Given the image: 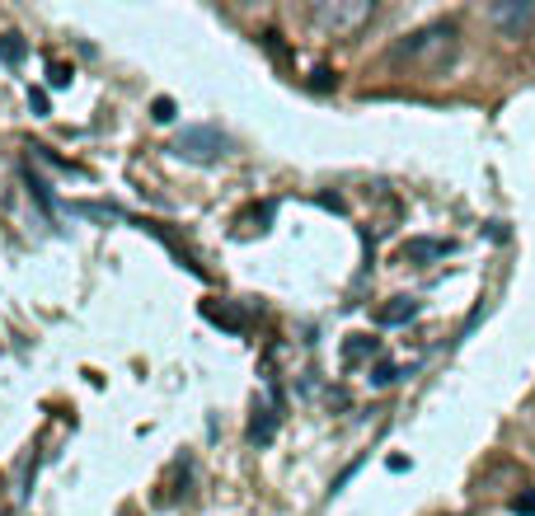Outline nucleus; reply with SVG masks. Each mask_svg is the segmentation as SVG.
I'll return each mask as SVG.
<instances>
[{
	"mask_svg": "<svg viewBox=\"0 0 535 516\" xmlns=\"http://www.w3.org/2000/svg\"><path fill=\"white\" fill-rule=\"evenodd\" d=\"M169 151L179 155V160H188V165H212V160H221L230 151V141L216 127H184L179 137L169 141Z\"/></svg>",
	"mask_w": 535,
	"mask_h": 516,
	"instance_id": "1",
	"label": "nucleus"
},
{
	"mask_svg": "<svg viewBox=\"0 0 535 516\" xmlns=\"http://www.w3.org/2000/svg\"><path fill=\"white\" fill-rule=\"evenodd\" d=\"M451 52H456V29L437 24V29H423V33H413L409 43H399L395 57H423L428 66H442V61H451Z\"/></svg>",
	"mask_w": 535,
	"mask_h": 516,
	"instance_id": "2",
	"label": "nucleus"
},
{
	"mask_svg": "<svg viewBox=\"0 0 535 516\" xmlns=\"http://www.w3.org/2000/svg\"><path fill=\"white\" fill-rule=\"evenodd\" d=\"M367 19H371V0H324V5H315V24H324L334 33L362 29Z\"/></svg>",
	"mask_w": 535,
	"mask_h": 516,
	"instance_id": "3",
	"label": "nucleus"
},
{
	"mask_svg": "<svg viewBox=\"0 0 535 516\" xmlns=\"http://www.w3.org/2000/svg\"><path fill=\"white\" fill-rule=\"evenodd\" d=\"M489 24L521 38V33L535 24V5H489Z\"/></svg>",
	"mask_w": 535,
	"mask_h": 516,
	"instance_id": "4",
	"label": "nucleus"
},
{
	"mask_svg": "<svg viewBox=\"0 0 535 516\" xmlns=\"http://www.w3.org/2000/svg\"><path fill=\"white\" fill-rule=\"evenodd\" d=\"M413 315H418V301H409V296H395L390 305H381V315H376V319H381L385 329H395V324H409Z\"/></svg>",
	"mask_w": 535,
	"mask_h": 516,
	"instance_id": "5",
	"label": "nucleus"
},
{
	"mask_svg": "<svg viewBox=\"0 0 535 516\" xmlns=\"http://www.w3.org/2000/svg\"><path fill=\"white\" fill-rule=\"evenodd\" d=\"M273 432H277V413L273 409H259V413H254V423H249V441H254V446H268V441H273Z\"/></svg>",
	"mask_w": 535,
	"mask_h": 516,
	"instance_id": "6",
	"label": "nucleus"
},
{
	"mask_svg": "<svg viewBox=\"0 0 535 516\" xmlns=\"http://www.w3.org/2000/svg\"><path fill=\"white\" fill-rule=\"evenodd\" d=\"M367 357H376V338L357 334V338H348V343H343V362H348V366L367 362Z\"/></svg>",
	"mask_w": 535,
	"mask_h": 516,
	"instance_id": "7",
	"label": "nucleus"
},
{
	"mask_svg": "<svg viewBox=\"0 0 535 516\" xmlns=\"http://www.w3.org/2000/svg\"><path fill=\"white\" fill-rule=\"evenodd\" d=\"M24 57H29V43H24L19 33H0V61H5V66H19Z\"/></svg>",
	"mask_w": 535,
	"mask_h": 516,
	"instance_id": "8",
	"label": "nucleus"
},
{
	"mask_svg": "<svg viewBox=\"0 0 535 516\" xmlns=\"http://www.w3.org/2000/svg\"><path fill=\"white\" fill-rule=\"evenodd\" d=\"M446 249H451V244H442V240H413V244H404V258L418 263V258H437V254H446Z\"/></svg>",
	"mask_w": 535,
	"mask_h": 516,
	"instance_id": "9",
	"label": "nucleus"
},
{
	"mask_svg": "<svg viewBox=\"0 0 535 516\" xmlns=\"http://www.w3.org/2000/svg\"><path fill=\"white\" fill-rule=\"evenodd\" d=\"M71 212L94 216V221H123V212H118V207H104V202H76Z\"/></svg>",
	"mask_w": 535,
	"mask_h": 516,
	"instance_id": "10",
	"label": "nucleus"
},
{
	"mask_svg": "<svg viewBox=\"0 0 535 516\" xmlns=\"http://www.w3.org/2000/svg\"><path fill=\"white\" fill-rule=\"evenodd\" d=\"M202 315L212 319V324H226V329H240V324H245V319L235 315V310H226V305H216V301L202 305Z\"/></svg>",
	"mask_w": 535,
	"mask_h": 516,
	"instance_id": "11",
	"label": "nucleus"
},
{
	"mask_svg": "<svg viewBox=\"0 0 535 516\" xmlns=\"http://www.w3.org/2000/svg\"><path fill=\"white\" fill-rule=\"evenodd\" d=\"M71 80H76V71H71L66 61H52V71H47V85H52V90H66Z\"/></svg>",
	"mask_w": 535,
	"mask_h": 516,
	"instance_id": "12",
	"label": "nucleus"
},
{
	"mask_svg": "<svg viewBox=\"0 0 535 516\" xmlns=\"http://www.w3.org/2000/svg\"><path fill=\"white\" fill-rule=\"evenodd\" d=\"M151 118L155 122H174V99H169V94H160V99L151 104Z\"/></svg>",
	"mask_w": 535,
	"mask_h": 516,
	"instance_id": "13",
	"label": "nucleus"
},
{
	"mask_svg": "<svg viewBox=\"0 0 535 516\" xmlns=\"http://www.w3.org/2000/svg\"><path fill=\"white\" fill-rule=\"evenodd\" d=\"M395 376H399V366H395V362H381L376 371H371V385H390Z\"/></svg>",
	"mask_w": 535,
	"mask_h": 516,
	"instance_id": "14",
	"label": "nucleus"
},
{
	"mask_svg": "<svg viewBox=\"0 0 535 516\" xmlns=\"http://www.w3.org/2000/svg\"><path fill=\"white\" fill-rule=\"evenodd\" d=\"M512 512H521V516H535V493H521V498L512 502Z\"/></svg>",
	"mask_w": 535,
	"mask_h": 516,
	"instance_id": "15",
	"label": "nucleus"
},
{
	"mask_svg": "<svg viewBox=\"0 0 535 516\" xmlns=\"http://www.w3.org/2000/svg\"><path fill=\"white\" fill-rule=\"evenodd\" d=\"M29 108L43 118V113H47V90H29Z\"/></svg>",
	"mask_w": 535,
	"mask_h": 516,
	"instance_id": "16",
	"label": "nucleus"
}]
</instances>
